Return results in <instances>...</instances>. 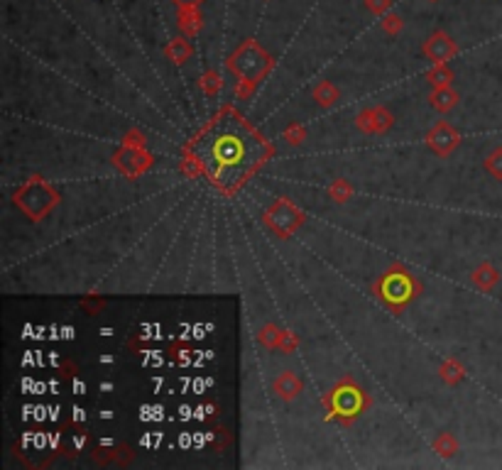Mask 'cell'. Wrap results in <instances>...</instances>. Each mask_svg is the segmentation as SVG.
Instances as JSON below:
<instances>
[{
    "instance_id": "6da1fadb",
    "label": "cell",
    "mask_w": 502,
    "mask_h": 470,
    "mask_svg": "<svg viewBox=\"0 0 502 470\" xmlns=\"http://www.w3.org/2000/svg\"><path fill=\"white\" fill-rule=\"evenodd\" d=\"M265 154V142L258 132L233 113L213 120L194 142V157L201 172L226 191L238 189L263 164Z\"/></svg>"
},
{
    "instance_id": "7a4b0ae2",
    "label": "cell",
    "mask_w": 502,
    "mask_h": 470,
    "mask_svg": "<svg viewBox=\"0 0 502 470\" xmlns=\"http://www.w3.org/2000/svg\"><path fill=\"white\" fill-rule=\"evenodd\" d=\"M265 64L267 62H265L263 52H260L255 45H245L243 50L233 57V69H238V71L243 74V76H248V79L258 76V74L265 69Z\"/></svg>"
},
{
    "instance_id": "3957f363",
    "label": "cell",
    "mask_w": 502,
    "mask_h": 470,
    "mask_svg": "<svg viewBox=\"0 0 502 470\" xmlns=\"http://www.w3.org/2000/svg\"><path fill=\"white\" fill-rule=\"evenodd\" d=\"M426 55L431 59H436V62H443V59H448L453 55V42L448 40L446 35H434L429 40V45H426Z\"/></svg>"
},
{
    "instance_id": "277c9868",
    "label": "cell",
    "mask_w": 502,
    "mask_h": 470,
    "mask_svg": "<svg viewBox=\"0 0 502 470\" xmlns=\"http://www.w3.org/2000/svg\"><path fill=\"white\" fill-rule=\"evenodd\" d=\"M488 167L493 169V172L498 174V176H502V149H500V152H495L493 157L488 159Z\"/></svg>"
},
{
    "instance_id": "5b68a950",
    "label": "cell",
    "mask_w": 502,
    "mask_h": 470,
    "mask_svg": "<svg viewBox=\"0 0 502 470\" xmlns=\"http://www.w3.org/2000/svg\"><path fill=\"white\" fill-rule=\"evenodd\" d=\"M172 3L181 5V8H196V5H199L201 0H172Z\"/></svg>"
}]
</instances>
